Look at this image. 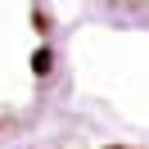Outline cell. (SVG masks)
I'll return each instance as SVG.
<instances>
[{"mask_svg":"<svg viewBox=\"0 0 149 149\" xmlns=\"http://www.w3.org/2000/svg\"><path fill=\"white\" fill-rule=\"evenodd\" d=\"M100 5L113 14V18H122V23H140V27H149V0H100Z\"/></svg>","mask_w":149,"mask_h":149,"instance_id":"1","label":"cell"}]
</instances>
